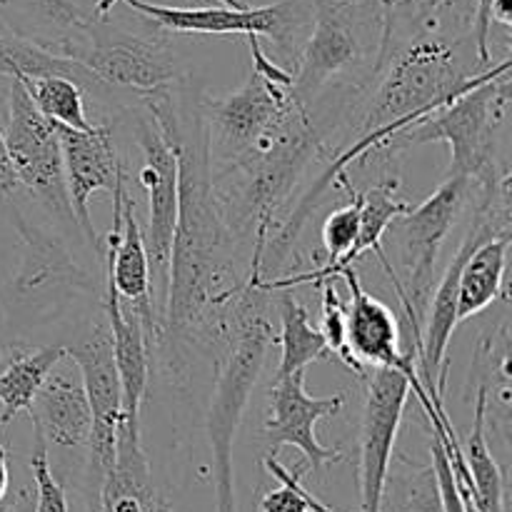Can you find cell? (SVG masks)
Here are the masks:
<instances>
[{"label":"cell","instance_id":"obj_1","mask_svg":"<svg viewBox=\"0 0 512 512\" xmlns=\"http://www.w3.org/2000/svg\"><path fill=\"white\" fill-rule=\"evenodd\" d=\"M145 98L150 118L178 155V223L158 330L170 378L178 380L185 378L193 350H213L220 358L248 275H240L233 255L238 240L215 205L205 113L180 110L170 98V88Z\"/></svg>","mask_w":512,"mask_h":512},{"label":"cell","instance_id":"obj_2","mask_svg":"<svg viewBox=\"0 0 512 512\" xmlns=\"http://www.w3.org/2000/svg\"><path fill=\"white\" fill-rule=\"evenodd\" d=\"M263 278L260 263L250 260L248 280L233 310V328L225 350L220 353L218 380L210 400L205 433L213 453V488L215 510L238 512L233 485V445L243 423L245 408L250 403L255 383L263 373L270 345H275L273 320L268 318L270 293L258 285Z\"/></svg>","mask_w":512,"mask_h":512},{"label":"cell","instance_id":"obj_3","mask_svg":"<svg viewBox=\"0 0 512 512\" xmlns=\"http://www.w3.org/2000/svg\"><path fill=\"white\" fill-rule=\"evenodd\" d=\"M310 38L295 60L293 98L303 108L335 78L370 63L373 73L385 55L388 15L383 0H310Z\"/></svg>","mask_w":512,"mask_h":512},{"label":"cell","instance_id":"obj_4","mask_svg":"<svg viewBox=\"0 0 512 512\" xmlns=\"http://www.w3.org/2000/svg\"><path fill=\"white\" fill-rule=\"evenodd\" d=\"M510 108V70L495 75L488 83L458 95L428 118L400 133L385 150H405L425 143L450 145V168L445 175H463L475 185L498 175L495 150L500 130L508 120Z\"/></svg>","mask_w":512,"mask_h":512},{"label":"cell","instance_id":"obj_5","mask_svg":"<svg viewBox=\"0 0 512 512\" xmlns=\"http://www.w3.org/2000/svg\"><path fill=\"white\" fill-rule=\"evenodd\" d=\"M473 185V180L463 175H445L433 195H428L418 208L410 205L388 228L405 268V285L398 298L413 330L410 348L415 350V358L423 348V318L428 313L435 263Z\"/></svg>","mask_w":512,"mask_h":512},{"label":"cell","instance_id":"obj_6","mask_svg":"<svg viewBox=\"0 0 512 512\" xmlns=\"http://www.w3.org/2000/svg\"><path fill=\"white\" fill-rule=\"evenodd\" d=\"M480 205L473 225L465 233L458 253L450 260L448 270L440 278L438 290L428 303V330L423 333V348L418 353V378L435 408H443L445 385H448V348L458 328V280L465 260L485 240L495 235H510V175L480 183Z\"/></svg>","mask_w":512,"mask_h":512},{"label":"cell","instance_id":"obj_7","mask_svg":"<svg viewBox=\"0 0 512 512\" xmlns=\"http://www.w3.org/2000/svg\"><path fill=\"white\" fill-rule=\"evenodd\" d=\"M60 55L83 63L108 88H130L153 95L178 80L173 50L163 40L140 38L105 18H90L83 30L45 43Z\"/></svg>","mask_w":512,"mask_h":512},{"label":"cell","instance_id":"obj_8","mask_svg":"<svg viewBox=\"0 0 512 512\" xmlns=\"http://www.w3.org/2000/svg\"><path fill=\"white\" fill-rule=\"evenodd\" d=\"M153 20L158 28L170 33H200V35H265L280 55L298 50L303 30L313 23L310 0H280L263 8H175V5L148 3V0H118ZM300 53V50H298Z\"/></svg>","mask_w":512,"mask_h":512},{"label":"cell","instance_id":"obj_9","mask_svg":"<svg viewBox=\"0 0 512 512\" xmlns=\"http://www.w3.org/2000/svg\"><path fill=\"white\" fill-rule=\"evenodd\" d=\"M3 135L18 183L25 185L40 203H45V208L75 225L68 185H65L58 128L35 108L18 78H10L8 128Z\"/></svg>","mask_w":512,"mask_h":512},{"label":"cell","instance_id":"obj_10","mask_svg":"<svg viewBox=\"0 0 512 512\" xmlns=\"http://www.w3.org/2000/svg\"><path fill=\"white\" fill-rule=\"evenodd\" d=\"M408 398V375L393 368H375L368 380L360 425V512H385L395 440Z\"/></svg>","mask_w":512,"mask_h":512},{"label":"cell","instance_id":"obj_11","mask_svg":"<svg viewBox=\"0 0 512 512\" xmlns=\"http://www.w3.org/2000/svg\"><path fill=\"white\" fill-rule=\"evenodd\" d=\"M290 88L270 83L250 70L248 80L225 98L205 100V123L210 133V155L223 163L240 158L260 143L293 108Z\"/></svg>","mask_w":512,"mask_h":512},{"label":"cell","instance_id":"obj_12","mask_svg":"<svg viewBox=\"0 0 512 512\" xmlns=\"http://www.w3.org/2000/svg\"><path fill=\"white\" fill-rule=\"evenodd\" d=\"M343 405L345 393L313 398L305 390V370L278 378L270 385V413L263 428L268 455H278L283 445L298 448L305 455V468L313 473H320L325 465L340 463L343 450L325 448L315 435V425L323 418H335Z\"/></svg>","mask_w":512,"mask_h":512},{"label":"cell","instance_id":"obj_13","mask_svg":"<svg viewBox=\"0 0 512 512\" xmlns=\"http://www.w3.org/2000/svg\"><path fill=\"white\" fill-rule=\"evenodd\" d=\"M140 153H143V168H140V183L148 193V230H145V250L150 260V275L160 278L168 285V263L173 250L175 223H178V155L168 143L155 120L143 115L135 130Z\"/></svg>","mask_w":512,"mask_h":512},{"label":"cell","instance_id":"obj_14","mask_svg":"<svg viewBox=\"0 0 512 512\" xmlns=\"http://www.w3.org/2000/svg\"><path fill=\"white\" fill-rule=\"evenodd\" d=\"M65 358L78 365L80 378H83L85 398L93 415V428L88 438L90 465L98 478H103L105 470L113 465L115 440H118V428L123 420V390H120L108 325H95L93 333L65 348Z\"/></svg>","mask_w":512,"mask_h":512},{"label":"cell","instance_id":"obj_15","mask_svg":"<svg viewBox=\"0 0 512 512\" xmlns=\"http://www.w3.org/2000/svg\"><path fill=\"white\" fill-rule=\"evenodd\" d=\"M113 193V228L108 233V253H105V278L118 290L123 305H130L143 323L145 335L158 345L160 323L155 318L153 275H150L148 250H145L143 230L135 218V200L125 190V175L115 180Z\"/></svg>","mask_w":512,"mask_h":512},{"label":"cell","instance_id":"obj_16","mask_svg":"<svg viewBox=\"0 0 512 512\" xmlns=\"http://www.w3.org/2000/svg\"><path fill=\"white\" fill-rule=\"evenodd\" d=\"M338 278H343L350 288V300L345 305V338L353 358L360 365L400 370L408 375L410 390L420 393L423 383L418 378L415 350H400V325L393 310L363 288L355 265L345 268Z\"/></svg>","mask_w":512,"mask_h":512},{"label":"cell","instance_id":"obj_17","mask_svg":"<svg viewBox=\"0 0 512 512\" xmlns=\"http://www.w3.org/2000/svg\"><path fill=\"white\" fill-rule=\"evenodd\" d=\"M63 150L65 185H68L70 208L75 225L83 230L95 253H100V238L90 218V198L98 190H113L120 173L118 150L113 143V130L105 125H90L88 130L65 128L55 123Z\"/></svg>","mask_w":512,"mask_h":512},{"label":"cell","instance_id":"obj_18","mask_svg":"<svg viewBox=\"0 0 512 512\" xmlns=\"http://www.w3.org/2000/svg\"><path fill=\"white\" fill-rule=\"evenodd\" d=\"M93 512H170L153 483L140 423L120 420L113 465L100 478Z\"/></svg>","mask_w":512,"mask_h":512},{"label":"cell","instance_id":"obj_19","mask_svg":"<svg viewBox=\"0 0 512 512\" xmlns=\"http://www.w3.org/2000/svg\"><path fill=\"white\" fill-rule=\"evenodd\" d=\"M398 178H388L383 183H375L373 188H368L363 193V210H360V230L355 243L350 245V250L345 255H340L335 263H325L323 268L310 270V273H293L285 275V278H273L265 280L258 278V285L268 293L283 288H298V285H320L325 280H335L345 268L358 263L368 250H375V255L385 253L383 250V238L388 233L390 223H393L398 215H403L410 208L405 200L395 198V190H398Z\"/></svg>","mask_w":512,"mask_h":512},{"label":"cell","instance_id":"obj_20","mask_svg":"<svg viewBox=\"0 0 512 512\" xmlns=\"http://www.w3.org/2000/svg\"><path fill=\"white\" fill-rule=\"evenodd\" d=\"M105 318H108L115 368L123 390V420L140 423V405L145 400L155 345L145 335L138 315L120 303L118 290L108 278H105Z\"/></svg>","mask_w":512,"mask_h":512},{"label":"cell","instance_id":"obj_21","mask_svg":"<svg viewBox=\"0 0 512 512\" xmlns=\"http://www.w3.org/2000/svg\"><path fill=\"white\" fill-rule=\"evenodd\" d=\"M28 415L33 420V430L40 433L45 443H53L58 448L88 445L93 415H90L83 383H75L68 375H48L33 398Z\"/></svg>","mask_w":512,"mask_h":512},{"label":"cell","instance_id":"obj_22","mask_svg":"<svg viewBox=\"0 0 512 512\" xmlns=\"http://www.w3.org/2000/svg\"><path fill=\"white\" fill-rule=\"evenodd\" d=\"M510 235H495L473 250L458 280V323L483 313L505 293Z\"/></svg>","mask_w":512,"mask_h":512},{"label":"cell","instance_id":"obj_23","mask_svg":"<svg viewBox=\"0 0 512 512\" xmlns=\"http://www.w3.org/2000/svg\"><path fill=\"white\" fill-rule=\"evenodd\" d=\"M273 293L278 295L275 305H278L280 313V335L275 338V343H280V365L275 380L285 378L295 370H305L310 363L333 358V353L325 345L323 333L310 323L308 310L295 298L293 288L273 290Z\"/></svg>","mask_w":512,"mask_h":512},{"label":"cell","instance_id":"obj_24","mask_svg":"<svg viewBox=\"0 0 512 512\" xmlns=\"http://www.w3.org/2000/svg\"><path fill=\"white\" fill-rule=\"evenodd\" d=\"M488 403H490V385L480 383L475 390V408H473V428H470L468 440L463 445L465 463H468L470 478L475 485V498H478L480 512H505V483L498 463L488 445Z\"/></svg>","mask_w":512,"mask_h":512},{"label":"cell","instance_id":"obj_25","mask_svg":"<svg viewBox=\"0 0 512 512\" xmlns=\"http://www.w3.org/2000/svg\"><path fill=\"white\" fill-rule=\"evenodd\" d=\"M65 358V348H20L0 370V425L18 413H30L33 398L50 370Z\"/></svg>","mask_w":512,"mask_h":512},{"label":"cell","instance_id":"obj_26","mask_svg":"<svg viewBox=\"0 0 512 512\" xmlns=\"http://www.w3.org/2000/svg\"><path fill=\"white\" fill-rule=\"evenodd\" d=\"M28 90L35 108L53 123L65 128L88 130L90 120L85 113V93L75 80L63 75H43V78H18Z\"/></svg>","mask_w":512,"mask_h":512},{"label":"cell","instance_id":"obj_27","mask_svg":"<svg viewBox=\"0 0 512 512\" xmlns=\"http://www.w3.org/2000/svg\"><path fill=\"white\" fill-rule=\"evenodd\" d=\"M408 468V473L388 475V480H393L395 512H445L438 475H435L433 465L413 468L408 463Z\"/></svg>","mask_w":512,"mask_h":512},{"label":"cell","instance_id":"obj_28","mask_svg":"<svg viewBox=\"0 0 512 512\" xmlns=\"http://www.w3.org/2000/svg\"><path fill=\"white\" fill-rule=\"evenodd\" d=\"M335 183L343 185L348 190L350 200L345 208L335 210L325 218L323 230H320V240H323V248L328 253V263H335L340 255H345L350 250V245L355 243L360 230V210H363V193L350 183L348 175H338Z\"/></svg>","mask_w":512,"mask_h":512},{"label":"cell","instance_id":"obj_29","mask_svg":"<svg viewBox=\"0 0 512 512\" xmlns=\"http://www.w3.org/2000/svg\"><path fill=\"white\" fill-rule=\"evenodd\" d=\"M320 293H323V323H320V333H323L325 345L333 353V358L343 360L350 370H355V375L365 378V365H360L353 358L348 348V338H345V303L340 300L338 288H335L333 280H325L318 285Z\"/></svg>","mask_w":512,"mask_h":512},{"label":"cell","instance_id":"obj_30","mask_svg":"<svg viewBox=\"0 0 512 512\" xmlns=\"http://www.w3.org/2000/svg\"><path fill=\"white\" fill-rule=\"evenodd\" d=\"M263 468L268 470L273 478L280 480V488L268 490L260 500V512H310L308 505V488H305L300 480H303L305 463L300 468H295L293 473L285 470L283 465L275 460V455H265Z\"/></svg>","mask_w":512,"mask_h":512},{"label":"cell","instance_id":"obj_31","mask_svg":"<svg viewBox=\"0 0 512 512\" xmlns=\"http://www.w3.org/2000/svg\"><path fill=\"white\" fill-rule=\"evenodd\" d=\"M33 435H35V448H33V460H30V470H33V480H35L33 510L35 512H70L63 485L55 480L53 470H50L48 443H45V440L40 438V433H35V430Z\"/></svg>","mask_w":512,"mask_h":512},{"label":"cell","instance_id":"obj_32","mask_svg":"<svg viewBox=\"0 0 512 512\" xmlns=\"http://www.w3.org/2000/svg\"><path fill=\"white\" fill-rule=\"evenodd\" d=\"M5 5H18L25 13L35 15V18L45 20L60 30H70V33L83 30L93 18L75 0H5Z\"/></svg>","mask_w":512,"mask_h":512},{"label":"cell","instance_id":"obj_33","mask_svg":"<svg viewBox=\"0 0 512 512\" xmlns=\"http://www.w3.org/2000/svg\"><path fill=\"white\" fill-rule=\"evenodd\" d=\"M430 450H433V468H435V475H438L445 512H470L465 508L463 498H460L458 485H455V478H453V470H450V463L448 458H445L443 445H440V440L435 438V435H433V445H430Z\"/></svg>","mask_w":512,"mask_h":512},{"label":"cell","instance_id":"obj_34","mask_svg":"<svg viewBox=\"0 0 512 512\" xmlns=\"http://www.w3.org/2000/svg\"><path fill=\"white\" fill-rule=\"evenodd\" d=\"M18 188H20L18 175H15L13 160H10V153H8V145H5L3 130H0V200L10 198V195H13Z\"/></svg>","mask_w":512,"mask_h":512},{"label":"cell","instance_id":"obj_35","mask_svg":"<svg viewBox=\"0 0 512 512\" xmlns=\"http://www.w3.org/2000/svg\"><path fill=\"white\" fill-rule=\"evenodd\" d=\"M10 493V468H8V450H5L3 440H0V512H8L3 508Z\"/></svg>","mask_w":512,"mask_h":512},{"label":"cell","instance_id":"obj_36","mask_svg":"<svg viewBox=\"0 0 512 512\" xmlns=\"http://www.w3.org/2000/svg\"><path fill=\"white\" fill-rule=\"evenodd\" d=\"M490 20H493V23H500L505 30H510L512 0H493V5H490Z\"/></svg>","mask_w":512,"mask_h":512},{"label":"cell","instance_id":"obj_37","mask_svg":"<svg viewBox=\"0 0 512 512\" xmlns=\"http://www.w3.org/2000/svg\"><path fill=\"white\" fill-rule=\"evenodd\" d=\"M440 3L450 5L455 10H465V13H475V0H440Z\"/></svg>","mask_w":512,"mask_h":512},{"label":"cell","instance_id":"obj_38","mask_svg":"<svg viewBox=\"0 0 512 512\" xmlns=\"http://www.w3.org/2000/svg\"><path fill=\"white\" fill-rule=\"evenodd\" d=\"M308 505H310V512H335L333 508H328V505L320 503V500L315 498V495L310 493V490H308Z\"/></svg>","mask_w":512,"mask_h":512},{"label":"cell","instance_id":"obj_39","mask_svg":"<svg viewBox=\"0 0 512 512\" xmlns=\"http://www.w3.org/2000/svg\"><path fill=\"white\" fill-rule=\"evenodd\" d=\"M0 8H5V0H0ZM8 25H5V20L0 18V33H8Z\"/></svg>","mask_w":512,"mask_h":512}]
</instances>
